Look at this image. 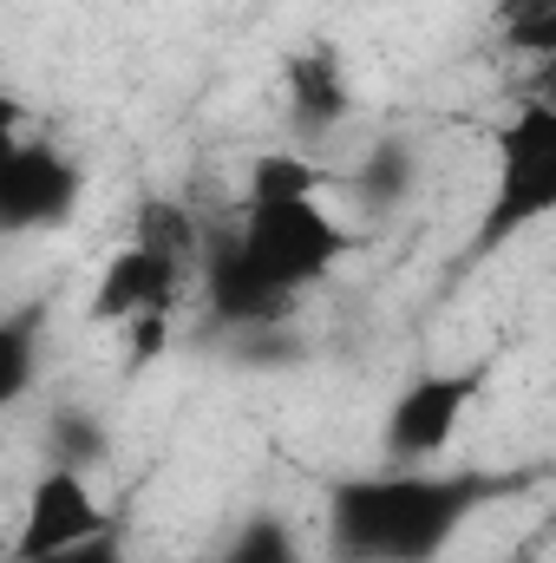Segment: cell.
<instances>
[{
	"label": "cell",
	"instance_id": "cell-6",
	"mask_svg": "<svg viewBox=\"0 0 556 563\" xmlns=\"http://www.w3.org/2000/svg\"><path fill=\"white\" fill-rule=\"evenodd\" d=\"M491 367H445V374H419L413 387H400V400L387 407L380 426V459L387 465H438L445 445L458 439V420L471 413V400L485 394Z\"/></svg>",
	"mask_w": 556,
	"mask_h": 563
},
{
	"label": "cell",
	"instance_id": "cell-1",
	"mask_svg": "<svg viewBox=\"0 0 556 563\" xmlns=\"http://www.w3.org/2000/svg\"><path fill=\"white\" fill-rule=\"evenodd\" d=\"M531 485L537 472H491V465H380V472L334 478L327 485V558L438 563L478 511Z\"/></svg>",
	"mask_w": 556,
	"mask_h": 563
},
{
	"label": "cell",
	"instance_id": "cell-8",
	"mask_svg": "<svg viewBox=\"0 0 556 563\" xmlns=\"http://www.w3.org/2000/svg\"><path fill=\"white\" fill-rule=\"evenodd\" d=\"M119 531V518L92 498V472H66V465H46L40 485L26 492V518H20V538L7 563H40V558H59L73 544H92Z\"/></svg>",
	"mask_w": 556,
	"mask_h": 563
},
{
	"label": "cell",
	"instance_id": "cell-10",
	"mask_svg": "<svg viewBox=\"0 0 556 563\" xmlns=\"http://www.w3.org/2000/svg\"><path fill=\"white\" fill-rule=\"evenodd\" d=\"M347 190H354V203L367 210V217H393L407 197L419 190V151L413 139H374L367 144V157L354 164V177H347Z\"/></svg>",
	"mask_w": 556,
	"mask_h": 563
},
{
	"label": "cell",
	"instance_id": "cell-13",
	"mask_svg": "<svg viewBox=\"0 0 556 563\" xmlns=\"http://www.w3.org/2000/svg\"><path fill=\"white\" fill-rule=\"evenodd\" d=\"M321 190H327V170L308 151H263L249 164V203H301Z\"/></svg>",
	"mask_w": 556,
	"mask_h": 563
},
{
	"label": "cell",
	"instance_id": "cell-16",
	"mask_svg": "<svg viewBox=\"0 0 556 563\" xmlns=\"http://www.w3.org/2000/svg\"><path fill=\"white\" fill-rule=\"evenodd\" d=\"M40 563H132V551H125V538H119V531H105V538H92V544H73V551L40 558Z\"/></svg>",
	"mask_w": 556,
	"mask_h": 563
},
{
	"label": "cell",
	"instance_id": "cell-9",
	"mask_svg": "<svg viewBox=\"0 0 556 563\" xmlns=\"http://www.w3.org/2000/svg\"><path fill=\"white\" fill-rule=\"evenodd\" d=\"M281 92H288V119H294V132H308V139L341 132L347 112H354V79H347L341 53H334L327 40L288 53V66H281Z\"/></svg>",
	"mask_w": 556,
	"mask_h": 563
},
{
	"label": "cell",
	"instance_id": "cell-4",
	"mask_svg": "<svg viewBox=\"0 0 556 563\" xmlns=\"http://www.w3.org/2000/svg\"><path fill=\"white\" fill-rule=\"evenodd\" d=\"M197 282H203V301H210L216 328H230V334L281 328V321L294 314V301H301V288H288V282L249 250L243 223L203 230V269H197Z\"/></svg>",
	"mask_w": 556,
	"mask_h": 563
},
{
	"label": "cell",
	"instance_id": "cell-17",
	"mask_svg": "<svg viewBox=\"0 0 556 563\" xmlns=\"http://www.w3.org/2000/svg\"><path fill=\"white\" fill-rule=\"evenodd\" d=\"M531 73H537L531 79V99L537 106H556V59H531Z\"/></svg>",
	"mask_w": 556,
	"mask_h": 563
},
{
	"label": "cell",
	"instance_id": "cell-7",
	"mask_svg": "<svg viewBox=\"0 0 556 563\" xmlns=\"http://www.w3.org/2000/svg\"><path fill=\"white\" fill-rule=\"evenodd\" d=\"M86 170L73 151L53 139H33L26 125L7 132V164H0V230L26 236V230H59L79 210Z\"/></svg>",
	"mask_w": 556,
	"mask_h": 563
},
{
	"label": "cell",
	"instance_id": "cell-5",
	"mask_svg": "<svg viewBox=\"0 0 556 563\" xmlns=\"http://www.w3.org/2000/svg\"><path fill=\"white\" fill-rule=\"evenodd\" d=\"M236 223H243L249 250H256L288 288L327 282L347 263V250H354V230H347L321 197H301V203H243Z\"/></svg>",
	"mask_w": 556,
	"mask_h": 563
},
{
	"label": "cell",
	"instance_id": "cell-12",
	"mask_svg": "<svg viewBox=\"0 0 556 563\" xmlns=\"http://www.w3.org/2000/svg\"><path fill=\"white\" fill-rule=\"evenodd\" d=\"M40 328H46V301H20L0 321V400H26L33 374H40Z\"/></svg>",
	"mask_w": 556,
	"mask_h": 563
},
{
	"label": "cell",
	"instance_id": "cell-15",
	"mask_svg": "<svg viewBox=\"0 0 556 563\" xmlns=\"http://www.w3.org/2000/svg\"><path fill=\"white\" fill-rule=\"evenodd\" d=\"M504 46H511L518 59H556V0L537 13V20H518V26H504Z\"/></svg>",
	"mask_w": 556,
	"mask_h": 563
},
{
	"label": "cell",
	"instance_id": "cell-14",
	"mask_svg": "<svg viewBox=\"0 0 556 563\" xmlns=\"http://www.w3.org/2000/svg\"><path fill=\"white\" fill-rule=\"evenodd\" d=\"M216 563H308V558H301V538H294V525L281 511H249L223 538Z\"/></svg>",
	"mask_w": 556,
	"mask_h": 563
},
{
	"label": "cell",
	"instance_id": "cell-3",
	"mask_svg": "<svg viewBox=\"0 0 556 563\" xmlns=\"http://www.w3.org/2000/svg\"><path fill=\"white\" fill-rule=\"evenodd\" d=\"M556 217V106L524 99L498 132H491V197L471 236V263L498 256L524 230Z\"/></svg>",
	"mask_w": 556,
	"mask_h": 563
},
{
	"label": "cell",
	"instance_id": "cell-11",
	"mask_svg": "<svg viewBox=\"0 0 556 563\" xmlns=\"http://www.w3.org/2000/svg\"><path fill=\"white\" fill-rule=\"evenodd\" d=\"M105 452H112V439H105V420H99L92 407H79V400H53V413H46V465L92 472Z\"/></svg>",
	"mask_w": 556,
	"mask_h": 563
},
{
	"label": "cell",
	"instance_id": "cell-2",
	"mask_svg": "<svg viewBox=\"0 0 556 563\" xmlns=\"http://www.w3.org/2000/svg\"><path fill=\"white\" fill-rule=\"evenodd\" d=\"M203 269V230L190 223L184 203L170 197H151L138 210V230L132 243L99 269V288H92V321H138V314H170L184 282Z\"/></svg>",
	"mask_w": 556,
	"mask_h": 563
}]
</instances>
